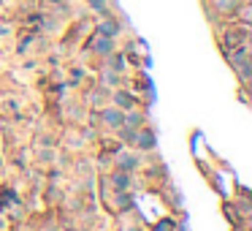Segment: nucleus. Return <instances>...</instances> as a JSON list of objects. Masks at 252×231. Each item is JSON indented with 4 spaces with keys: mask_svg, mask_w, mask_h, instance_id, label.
Listing matches in <instances>:
<instances>
[{
    "mask_svg": "<svg viewBox=\"0 0 252 231\" xmlns=\"http://www.w3.org/2000/svg\"><path fill=\"white\" fill-rule=\"evenodd\" d=\"M109 47H112L109 41H98V49H103V52H109Z\"/></svg>",
    "mask_w": 252,
    "mask_h": 231,
    "instance_id": "nucleus-1",
    "label": "nucleus"
},
{
    "mask_svg": "<svg viewBox=\"0 0 252 231\" xmlns=\"http://www.w3.org/2000/svg\"><path fill=\"white\" fill-rule=\"evenodd\" d=\"M103 3H106V0H90V6H95V8H100Z\"/></svg>",
    "mask_w": 252,
    "mask_h": 231,
    "instance_id": "nucleus-2",
    "label": "nucleus"
}]
</instances>
